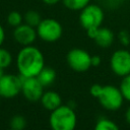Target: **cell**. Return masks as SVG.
Instances as JSON below:
<instances>
[{
	"label": "cell",
	"mask_w": 130,
	"mask_h": 130,
	"mask_svg": "<svg viewBox=\"0 0 130 130\" xmlns=\"http://www.w3.org/2000/svg\"><path fill=\"white\" fill-rule=\"evenodd\" d=\"M12 61H13L12 54L7 49L1 46L0 47V68L2 69L8 68L12 64Z\"/></svg>",
	"instance_id": "cell-18"
},
{
	"label": "cell",
	"mask_w": 130,
	"mask_h": 130,
	"mask_svg": "<svg viewBox=\"0 0 130 130\" xmlns=\"http://www.w3.org/2000/svg\"><path fill=\"white\" fill-rule=\"evenodd\" d=\"M49 126L51 130H75L77 127V115L73 107L61 105L50 112Z\"/></svg>",
	"instance_id": "cell-2"
},
{
	"label": "cell",
	"mask_w": 130,
	"mask_h": 130,
	"mask_svg": "<svg viewBox=\"0 0 130 130\" xmlns=\"http://www.w3.org/2000/svg\"><path fill=\"white\" fill-rule=\"evenodd\" d=\"M38 38L46 43H55L59 41L63 35L62 24L55 18H43L36 27Z\"/></svg>",
	"instance_id": "cell-4"
},
{
	"label": "cell",
	"mask_w": 130,
	"mask_h": 130,
	"mask_svg": "<svg viewBox=\"0 0 130 130\" xmlns=\"http://www.w3.org/2000/svg\"><path fill=\"white\" fill-rule=\"evenodd\" d=\"M86 35L89 39L93 40L99 47L104 49L111 47L115 41V35L113 30L104 26L88 29L86 30Z\"/></svg>",
	"instance_id": "cell-11"
},
{
	"label": "cell",
	"mask_w": 130,
	"mask_h": 130,
	"mask_svg": "<svg viewBox=\"0 0 130 130\" xmlns=\"http://www.w3.org/2000/svg\"><path fill=\"white\" fill-rule=\"evenodd\" d=\"M22 77L19 74L5 73L0 78V96L3 99H14L21 93Z\"/></svg>",
	"instance_id": "cell-7"
},
{
	"label": "cell",
	"mask_w": 130,
	"mask_h": 130,
	"mask_svg": "<svg viewBox=\"0 0 130 130\" xmlns=\"http://www.w3.org/2000/svg\"><path fill=\"white\" fill-rule=\"evenodd\" d=\"M37 77L41 81V83L45 87H47V86L52 85L54 83V81L56 80V71L51 67L45 66Z\"/></svg>",
	"instance_id": "cell-13"
},
{
	"label": "cell",
	"mask_w": 130,
	"mask_h": 130,
	"mask_svg": "<svg viewBox=\"0 0 130 130\" xmlns=\"http://www.w3.org/2000/svg\"><path fill=\"white\" fill-rule=\"evenodd\" d=\"M119 88L123 94L124 100L130 103V74L122 77Z\"/></svg>",
	"instance_id": "cell-19"
},
{
	"label": "cell",
	"mask_w": 130,
	"mask_h": 130,
	"mask_svg": "<svg viewBox=\"0 0 130 130\" xmlns=\"http://www.w3.org/2000/svg\"><path fill=\"white\" fill-rule=\"evenodd\" d=\"M62 0H42V2L48 6H53V5H56L58 4L59 2H61Z\"/></svg>",
	"instance_id": "cell-25"
},
{
	"label": "cell",
	"mask_w": 130,
	"mask_h": 130,
	"mask_svg": "<svg viewBox=\"0 0 130 130\" xmlns=\"http://www.w3.org/2000/svg\"><path fill=\"white\" fill-rule=\"evenodd\" d=\"M105 18L103 8L98 4L89 3L79 13V23L83 29L88 30L102 26Z\"/></svg>",
	"instance_id": "cell-3"
},
{
	"label": "cell",
	"mask_w": 130,
	"mask_h": 130,
	"mask_svg": "<svg viewBox=\"0 0 130 130\" xmlns=\"http://www.w3.org/2000/svg\"><path fill=\"white\" fill-rule=\"evenodd\" d=\"M26 125H27L26 119L20 114L12 116L11 119L9 120V128L13 130H24L26 128Z\"/></svg>",
	"instance_id": "cell-17"
},
{
	"label": "cell",
	"mask_w": 130,
	"mask_h": 130,
	"mask_svg": "<svg viewBox=\"0 0 130 130\" xmlns=\"http://www.w3.org/2000/svg\"><path fill=\"white\" fill-rule=\"evenodd\" d=\"M5 41V30H4V27L2 26V24L0 23V47L3 45Z\"/></svg>",
	"instance_id": "cell-24"
},
{
	"label": "cell",
	"mask_w": 130,
	"mask_h": 130,
	"mask_svg": "<svg viewBox=\"0 0 130 130\" xmlns=\"http://www.w3.org/2000/svg\"><path fill=\"white\" fill-rule=\"evenodd\" d=\"M7 130H13V129H11V128H9V129H7Z\"/></svg>",
	"instance_id": "cell-28"
},
{
	"label": "cell",
	"mask_w": 130,
	"mask_h": 130,
	"mask_svg": "<svg viewBox=\"0 0 130 130\" xmlns=\"http://www.w3.org/2000/svg\"><path fill=\"white\" fill-rule=\"evenodd\" d=\"M44 91H45V86L41 83L38 77L22 78L21 94L26 101L31 103L40 102Z\"/></svg>",
	"instance_id": "cell-9"
},
{
	"label": "cell",
	"mask_w": 130,
	"mask_h": 130,
	"mask_svg": "<svg viewBox=\"0 0 130 130\" xmlns=\"http://www.w3.org/2000/svg\"><path fill=\"white\" fill-rule=\"evenodd\" d=\"M125 121L127 122L128 125H130V106H128V108L126 109V112H125Z\"/></svg>",
	"instance_id": "cell-26"
},
{
	"label": "cell",
	"mask_w": 130,
	"mask_h": 130,
	"mask_svg": "<svg viewBox=\"0 0 130 130\" xmlns=\"http://www.w3.org/2000/svg\"><path fill=\"white\" fill-rule=\"evenodd\" d=\"M96 100L105 110L112 112L120 110L125 101L120 88L112 84L103 85L102 92Z\"/></svg>",
	"instance_id": "cell-5"
},
{
	"label": "cell",
	"mask_w": 130,
	"mask_h": 130,
	"mask_svg": "<svg viewBox=\"0 0 130 130\" xmlns=\"http://www.w3.org/2000/svg\"><path fill=\"white\" fill-rule=\"evenodd\" d=\"M66 62L75 72H85L91 67V55L84 49L73 48L66 55Z\"/></svg>",
	"instance_id": "cell-6"
},
{
	"label": "cell",
	"mask_w": 130,
	"mask_h": 130,
	"mask_svg": "<svg viewBox=\"0 0 130 130\" xmlns=\"http://www.w3.org/2000/svg\"><path fill=\"white\" fill-rule=\"evenodd\" d=\"M63 5L72 11H80L90 3V0H62Z\"/></svg>",
	"instance_id": "cell-16"
},
{
	"label": "cell",
	"mask_w": 130,
	"mask_h": 130,
	"mask_svg": "<svg viewBox=\"0 0 130 130\" xmlns=\"http://www.w3.org/2000/svg\"><path fill=\"white\" fill-rule=\"evenodd\" d=\"M93 130H120L118 124L108 118H101L96 121Z\"/></svg>",
	"instance_id": "cell-14"
},
{
	"label": "cell",
	"mask_w": 130,
	"mask_h": 130,
	"mask_svg": "<svg viewBox=\"0 0 130 130\" xmlns=\"http://www.w3.org/2000/svg\"><path fill=\"white\" fill-rule=\"evenodd\" d=\"M118 39H119V42L123 46H128L130 44V34L127 30H121V31H119Z\"/></svg>",
	"instance_id": "cell-21"
},
{
	"label": "cell",
	"mask_w": 130,
	"mask_h": 130,
	"mask_svg": "<svg viewBox=\"0 0 130 130\" xmlns=\"http://www.w3.org/2000/svg\"><path fill=\"white\" fill-rule=\"evenodd\" d=\"M42 19L41 14L37 10H27L23 15V22L34 27H37Z\"/></svg>",
	"instance_id": "cell-15"
},
{
	"label": "cell",
	"mask_w": 130,
	"mask_h": 130,
	"mask_svg": "<svg viewBox=\"0 0 130 130\" xmlns=\"http://www.w3.org/2000/svg\"><path fill=\"white\" fill-rule=\"evenodd\" d=\"M12 36H13L14 41L21 47L34 45V43L36 42V40L38 38L36 27L30 26L24 22H22L21 24H19L16 27H14Z\"/></svg>",
	"instance_id": "cell-10"
},
{
	"label": "cell",
	"mask_w": 130,
	"mask_h": 130,
	"mask_svg": "<svg viewBox=\"0 0 130 130\" xmlns=\"http://www.w3.org/2000/svg\"><path fill=\"white\" fill-rule=\"evenodd\" d=\"M22 22H23V15H21L20 12L18 11H15V10L11 11L7 15V23L12 27H16Z\"/></svg>",
	"instance_id": "cell-20"
},
{
	"label": "cell",
	"mask_w": 130,
	"mask_h": 130,
	"mask_svg": "<svg viewBox=\"0 0 130 130\" xmlns=\"http://www.w3.org/2000/svg\"><path fill=\"white\" fill-rule=\"evenodd\" d=\"M110 68L112 72L124 77L130 74V51L126 49H118L114 51L110 57Z\"/></svg>",
	"instance_id": "cell-8"
},
{
	"label": "cell",
	"mask_w": 130,
	"mask_h": 130,
	"mask_svg": "<svg viewBox=\"0 0 130 130\" xmlns=\"http://www.w3.org/2000/svg\"><path fill=\"white\" fill-rule=\"evenodd\" d=\"M102 63V58L99 55L91 56V67H99Z\"/></svg>",
	"instance_id": "cell-23"
},
{
	"label": "cell",
	"mask_w": 130,
	"mask_h": 130,
	"mask_svg": "<svg viewBox=\"0 0 130 130\" xmlns=\"http://www.w3.org/2000/svg\"><path fill=\"white\" fill-rule=\"evenodd\" d=\"M4 74H5V73H4V69L0 68V78H1V77H2V76H3Z\"/></svg>",
	"instance_id": "cell-27"
},
{
	"label": "cell",
	"mask_w": 130,
	"mask_h": 130,
	"mask_svg": "<svg viewBox=\"0 0 130 130\" xmlns=\"http://www.w3.org/2000/svg\"><path fill=\"white\" fill-rule=\"evenodd\" d=\"M40 103L44 109L51 112L62 105V98L55 90H45Z\"/></svg>",
	"instance_id": "cell-12"
},
{
	"label": "cell",
	"mask_w": 130,
	"mask_h": 130,
	"mask_svg": "<svg viewBox=\"0 0 130 130\" xmlns=\"http://www.w3.org/2000/svg\"><path fill=\"white\" fill-rule=\"evenodd\" d=\"M15 66L22 78L37 77L46 66L44 54L34 45L21 47L15 57Z\"/></svg>",
	"instance_id": "cell-1"
},
{
	"label": "cell",
	"mask_w": 130,
	"mask_h": 130,
	"mask_svg": "<svg viewBox=\"0 0 130 130\" xmlns=\"http://www.w3.org/2000/svg\"><path fill=\"white\" fill-rule=\"evenodd\" d=\"M102 89H103V85L95 83V84H92V85L90 86V88H89V93H90V95H91L92 98L98 99V98L100 96L101 92H102Z\"/></svg>",
	"instance_id": "cell-22"
}]
</instances>
